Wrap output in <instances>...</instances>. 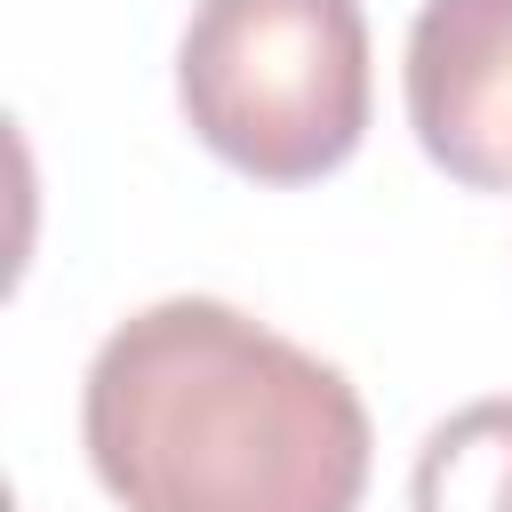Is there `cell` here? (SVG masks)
Segmentation results:
<instances>
[{
  "mask_svg": "<svg viewBox=\"0 0 512 512\" xmlns=\"http://www.w3.org/2000/svg\"><path fill=\"white\" fill-rule=\"evenodd\" d=\"M80 448L120 512H360L376 464L352 376L216 296H160L96 344Z\"/></svg>",
  "mask_w": 512,
  "mask_h": 512,
  "instance_id": "1",
  "label": "cell"
},
{
  "mask_svg": "<svg viewBox=\"0 0 512 512\" xmlns=\"http://www.w3.org/2000/svg\"><path fill=\"white\" fill-rule=\"evenodd\" d=\"M424 160L464 192H512V0H424L400 64Z\"/></svg>",
  "mask_w": 512,
  "mask_h": 512,
  "instance_id": "3",
  "label": "cell"
},
{
  "mask_svg": "<svg viewBox=\"0 0 512 512\" xmlns=\"http://www.w3.org/2000/svg\"><path fill=\"white\" fill-rule=\"evenodd\" d=\"M360 0H200L176 40L192 136L248 184H320L368 136Z\"/></svg>",
  "mask_w": 512,
  "mask_h": 512,
  "instance_id": "2",
  "label": "cell"
},
{
  "mask_svg": "<svg viewBox=\"0 0 512 512\" xmlns=\"http://www.w3.org/2000/svg\"><path fill=\"white\" fill-rule=\"evenodd\" d=\"M408 512H512V392L424 432L408 464Z\"/></svg>",
  "mask_w": 512,
  "mask_h": 512,
  "instance_id": "4",
  "label": "cell"
}]
</instances>
